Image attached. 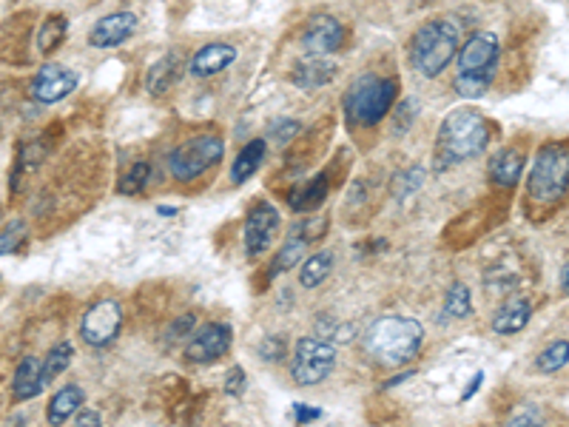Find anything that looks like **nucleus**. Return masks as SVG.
I'll use <instances>...</instances> for the list:
<instances>
[{
	"label": "nucleus",
	"mask_w": 569,
	"mask_h": 427,
	"mask_svg": "<svg viewBox=\"0 0 569 427\" xmlns=\"http://www.w3.org/2000/svg\"><path fill=\"white\" fill-rule=\"evenodd\" d=\"M333 75V66L325 58H308L294 68V83L299 88H319Z\"/></svg>",
	"instance_id": "nucleus-22"
},
{
	"label": "nucleus",
	"mask_w": 569,
	"mask_h": 427,
	"mask_svg": "<svg viewBox=\"0 0 569 427\" xmlns=\"http://www.w3.org/2000/svg\"><path fill=\"white\" fill-rule=\"evenodd\" d=\"M245 390V370L242 368H230L228 379H225V394L228 396H242Z\"/></svg>",
	"instance_id": "nucleus-34"
},
{
	"label": "nucleus",
	"mask_w": 569,
	"mask_h": 427,
	"mask_svg": "<svg viewBox=\"0 0 569 427\" xmlns=\"http://www.w3.org/2000/svg\"><path fill=\"white\" fill-rule=\"evenodd\" d=\"M279 231V211L268 203H259L251 208L245 220V251L248 257H259L271 248Z\"/></svg>",
	"instance_id": "nucleus-10"
},
{
	"label": "nucleus",
	"mask_w": 569,
	"mask_h": 427,
	"mask_svg": "<svg viewBox=\"0 0 569 427\" xmlns=\"http://www.w3.org/2000/svg\"><path fill=\"white\" fill-rule=\"evenodd\" d=\"M66 38V17H49L38 32V51L41 55H51Z\"/></svg>",
	"instance_id": "nucleus-27"
},
{
	"label": "nucleus",
	"mask_w": 569,
	"mask_h": 427,
	"mask_svg": "<svg viewBox=\"0 0 569 427\" xmlns=\"http://www.w3.org/2000/svg\"><path fill=\"white\" fill-rule=\"evenodd\" d=\"M225 154V142L213 134H200L194 140H185L183 146H176L171 159H168V171L176 183H191L203 177L208 168H213Z\"/></svg>",
	"instance_id": "nucleus-6"
},
{
	"label": "nucleus",
	"mask_w": 569,
	"mask_h": 427,
	"mask_svg": "<svg viewBox=\"0 0 569 427\" xmlns=\"http://www.w3.org/2000/svg\"><path fill=\"white\" fill-rule=\"evenodd\" d=\"M294 413L299 416V419H296L299 424L313 422V419H319V416H322V411H319V407H305V404H296V407H294Z\"/></svg>",
	"instance_id": "nucleus-38"
},
{
	"label": "nucleus",
	"mask_w": 569,
	"mask_h": 427,
	"mask_svg": "<svg viewBox=\"0 0 569 427\" xmlns=\"http://www.w3.org/2000/svg\"><path fill=\"white\" fill-rule=\"evenodd\" d=\"M149 177H151V166H149V163H134V166L126 171V177H122L120 191H122V194H140L142 188H146Z\"/></svg>",
	"instance_id": "nucleus-32"
},
{
	"label": "nucleus",
	"mask_w": 569,
	"mask_h": 427,
	"mask_svg": "<svg viewBox=\"0 0 569 427\" xmlns=\"http://www.w3.org/2000/svg\"><path fill=\"white\" fill-rule=\"evenodd\" d=\"M265 151H268V142H265V140H251V142H248V146L234 159V168H230V180H234V183H248V180H251V177L262 166Z\"/></svg>",
	"instance_id": "nucleus-21"
},
{
	"label": "nucleus",
	"mask_w": 569,
	"mask_h": 427,
	"mask_svg": "<svg viewBox=\"0 0 569 427\" xmlns=\"http://www.w3.org/2000/svg\"><path fill=\"white\" fill-rule=\"evenodd\" d=\"M569 365V342H553V345H546L541 353H538V359H536V368L541 373H558L561 368Z\"/></svg>",
	"instance_id": "nucleus-28"
},
{
	"label": "nucleus",
	"mask_w": 569,
	"mask_h": 427,
	"mask_svg": "<svg viewBox=\"0 0 569 427\" xmlns=\"http://www.w3.org/2000/svg\"><path fill=\"white\" fill-rule=\"evenodd\" d=\"M194 325H197V316H194V313H185V316H180V319H176V323L171 325V333H168V340L171 342H176V340H180V336H185Z\"/></svg>",
	"instance_id": "nucleus-36"
},
{
	"label": "nucleus",
	"mask_w": 569,
	"mask_h": 427,
	"mask_svg": "<svg viewBox=\"0 0 569 427\" xmlns=\"http://www.w3.org/2000/svg\"><path fill=\"white\" fill-rule=\"evenodd\" d=\"M424 342V328L407 316H382L365 333V350L379 365L399 368L413 362Z\"/></svg>",
	"instance_id": "nucleus-1"
},
{
	"label": "nucleus",
	"mask_w": 569,
	"mask_h": 427,
	"mask_svg": "<svg viewBox=\"0 0 569 427\" xmlns=\"http://www.w3.org/2000/svg\"><path fill=\"white\" fill-rule=\"evenodd\" d=\"M399 95V86L387 77H376V75H365L356 80L348 95H345V114L356 126H376V123L390 112Z\"/></svg>",
	"instance_id": "nucleus-4"
},
{
	"label": "nucleus",
	"mask_w": 569,
	"mask_h": 427,
	"mask_svg": "<svg viewBox=\"0 0 569 427\" xmlns=\"http://www.w3.org/2000/svg\"><path fill=\"white\" fill-rule=\"evenodd\" d=\"M137 26V17L131 12H114V14H105L92 26L88 32V43L95 49H114L120 43H126V38L134 32Z\"/></svg>",
	"instance_id": "nucleus-14"
},
{
	"label": "nucleus",
	"mask_w": 569,
	"mask_h": 427,
	"mask_svg": "<svg viewBox=\"0 0 569 427\" xmlns=\"http://www.w3.org/2000/svg\"><path fill=\"white\" fill-rule=\"evenodd\" d=\"M282 348H284V340H279V336H271V340H265L259 345V353H262V359L276 362L279 356H282Z\"/></svg>",
	"instance_id": "nucleus-35"
},
{
	"label": "nucleus",
	"mask_w": 569,
	"mask_h": 427,
	"mask_svg": "<svg viewBox=\"0 0 569 427\" xmlns=\"http://www.w3.org/2000/svg\"><path fill=\"white\" fill-rule=\"evenodd\" d=\"M29 228L23 220H9L4 228H0V254H14L21 242L26 240Z\"/></svg>",
	"instance_id": "nucleus-31"
},
{
	"label": "nucleus",
	"mask_w": 569,
	"mask_h": 427,
	"mask_svg": "<svg viewBox=\"0 0 569 427\" xmlns=\"http://www.w3.org/2000/svg\"><path fill=\"white\" fill-rule=\"evenodd\" d=\"M444 311H447L450 316L456 319H465L473 305H470V288L465 282H453L450 285V291H447V302H444Z\"/></svg>",
	"instance_id": "nucleus-30"
},
{
	"label": "nucleus",
	"mask_w": 569,
	"mask_h": 427,
	"mask_svg": "<svg viewBox=\"0 0 569 427\" xmlns=\"http://www.w3.org/2000/svg\"><path fill=\"white\" fill-rule=\"evenodd\" d=\"M296 132H299V123L288 120V126H274V132H271V140H276L279 146H284V142H288V140H291Z\"/></svg>",
	"instance_id": "nucleus-37"
},
{
	"label": "nucleus",
	"mask_w": 569,
	"mask_h": 427,
	"mask_svg": "<svg viewBox=\"0 0 569 427\" xmlns=\"http://www.w3.org/2000/svg\"><path fill=\"white\" fill-rule=\"evenodd\" d=\"M122 325V308L114 299H100L92 308L86 311L83 323H80V336L95 348H105L109 342L117 340Z\"/></svg>",
	"instance_id": "nucleus-8"
},
{
	"label": "nucleus",
	"mask_w": 569,
	"mask_h": 427,
	"mask_svg": "<svg viewBox=\"0 0 569 427\" xmlns=\"http://www.w3.org/2000/svg\"><path fill=\"white\" fill-rule=\"evenodd\" d=\"M569 188V146L549 142L529 171V197L536 203H558Z\"/></svg>",
	"instance_id": "nucleus-5"
},
{
	"label": "nucleus",
	"mask_w": 569,
	"mask_h": 427,
	"mask_svg": "<svg viewBox=\"0 0 569 427\" xmlns=\"http://www.w3.org/2000/svg\"><path fill=\"white\" fill-rule=\"evenodd\" d=\"M458 75H473V71H495L498 63V38L492 32H475L456 55Z\"/></svg>",
	"instance_id": "nucleus-12"
},
{
	"label": "nucleus",
	"mask_w": 569,
	"mask_h": 427,
	"mask_svg": "<svg viewBox=\"0 0 569 427\" xmlns=\"http://www.w3.org/2000/svg\"><path fill=\"white\" fill-rule=\"evenodd\" d=\"M71 427H100V413L97 411H80V416L75 419Z\"/></svg>",
	"instance_id": "nucleus-39"
},
{
	"label": "nucleus",
	"mask_w": 569,
	"mask_h": 427,
	"mask_svg": "<svg viewBox=\"0 0 569 427\" xmlns=\"http://www.w3.org/2000/svg\"><path fill=\"white\" fill-rule=\"evenodd\" d=\"M83 399H86V394H83L80 385H66V387H60L58 394L49 399V407H46L49 424L51 427H60L66 419H71V416L80 411Z\"/></svg>",
	"instance_id": "nucleus-19"
},
{
	"label": "nucleus",
	"mask_w": 569,
	"mask_h": 427,
	"mask_svg": "<svg viewBox=\"0 0 569 427\" xmlns=\"http://www.w3.org/2000/svg\"><path fill=\"white\" fill-rule=\"evenodd\" d=\"M313 240H316V237L311 234V223L296 225V228L291 231V237L284 240V245H282V251L276 254L274 265H271V277H276V274H282V271H291L299 259H305L308 245H311Z\"/></svg>",
	"instance_id": "nucleus-16"
},
{
	"label": "nucleus",
	"mask_w": 569,
	"mask_h": 427,
	"mask_svg": "<svg viewBox=\"0 0 569 427\" xmlns=\"http://www.w3.org/2000/svg\"><path fill=\"white\" fill-rule=\"evenodd\" d=\"M529 316H532V305H529L527 299H510L507 305H501V308L495 311V316H492V331L498 336L519 333V331L527 328Z\"/></svg>",
	"instance_id": "nucleus-18"
},
{
	"label": "nucleus",
	"mask_w": 569,
	"mask_h": 427,
	"mask_svg": "<svg viewBox=\"0 0 569 427\" xmlns=\"http://www.w3.org/2000/svg\"><path fill=\"white\" fill-rule=\"evenodd\" d=\"M174 77H176V60L163 58V60H159V63L149 71L146 88H149V92H151L154 97H159V95H166L168 88L174 86Z\"/></svg>",
	"instance_id": "nucleus-25"
},
{
	"label": "nucleus",
	"mask_w": 569,
	"mask_h": 427,
	"mask_svg": "<svg viewBox=\"0 0 569 427\" xmlns=\"http://www.w3.org/2000/svg\"><path fill=\"white\" fill-rule=\"evenodd\" d=\"M436 146L438 168H447L453 163H461V159H473L490 146V123L475 109H456L444 117Z\"/></svg>",
	"instance_id": "nucleus-2"
},
{
	"label": "nucleus",
	"mask_w": 569,
	"mask_h": 427,
	"mask_svg": "<svg viewBox=\"0 0 569 427\" xmlns=\"http://www.w3.org/2000/svg\"><path fill=\"white\" fill-rule=\"evenodd\" d=\"M237 60V49L230 43H208L203 46L191 60V75L194 77H213L222 68H228Z\"/></svg>",
	"instance_id": "nucleus-15"
},
{
	"label": "nucleus",
	"mask_w": 569,
	"mask_h": 427,
	"mask_svg": "<svg viewBox=\"0 0 569 427\" xmlns=\"http://www.w3.org/2000/svg\"><path fill=\"white\" fill-rule=\"evenodd\" d=\"M458 51V26L453 21L424 23L411 46V63L421 77H438Z\"/></svg>",
	"instance_id": "nucleus-3"
},
{
	"label": "nucleus",
	"mask_w": 569,
	"mask_h": 427,
	"mask_svg": "<svg viewBox=\"0 0 569 427\" xmlns=\"http://www.w3.org/2000/svg\"><path fill=\"white\" fill-rule=\"evenodd\" d=\"M71 356H75V350H71V342H60V345L51 348V353L46 356V362H43V379H46V385L55 379V377H60V373L71 365Z\"/></svg>",
	"instance_id": "nucleus-29"
},
{
	"label": "nucleus",
	"mask_w": 569,
	"mask_h": 427,
	"mask_svg": "<svg viewBox=\"0 0 569 427\" xmlns=\"http://www.w3.org/2000/svg\"><path fill=\"white\" fill-rule=\"evenodd\" d=\"M482 382H484V377H482V373H475V377H473V382L465 387V394H461V402H470V399L475 396V390L482 387Z\"/></svg>",
	"instance_id": "nucleus-40"
},
{
	"label": "nucleus",
	"mask_w": 569,
	"mask_h": 427,
	"mask_svg": "<svg viewBox=\"0 0 569 427\" xmlns=\"http://www.w3.org/2000/svg\"><path fill=\"white\" fill-rule=\"evenodd\" d=\"M333 271V254L328 251H319L313 257H308L305 262H302V271H299V282L302 288H319Z\"/></svg>",
	"instance_id": "nucleus-24"
},
{
	"label": "nucleus",
	"mask_w": 569,
	"mask_h": 427,
	"mask_svg": "<svg viewBox=\"0 0 569 427\" xmlns=\"http://www.w3.org/2000/svg\"><path fill=\"white\" fill-rule=\"evenodd\" d=\"M345 43V26L330 14H313L302 32V46L311 58H330Z\"/></svg>",
	"instance_id": "nucleus-9"
},
{
	"label": "nucleus",
	"mask_w": 569,
	"mask_h": 427,
	"mask_svg": "<svg viewBox=\"0 0 569 427\" xmlns=\"http://www.w3.org/2000/svg\"><path fill=\"white\" fill-rule=\"evenodd\" d=\"M336 365V348L333 342L319 340V336H305L299 340L294 348V359H291V377L296 385L311 387L319 385L330 377V370Z\"/></svg>",
	"instance_id": "nucleus-7"
},
{
	"label": "nucleus",
	"mask_w": 569,
	"mask_h": 427,
	"mask_svg": "<svg viewBox=\"0 0 569 427\" xmlns=\"http://www.w3.org/2000/svg\"><path fill=\"white\" fill-rule=\"evenodd\" d=\"M228 348H230V328L222 323H211L191 336L188 359L197 365H211V362H217L220 356H225Z\"/></svg>",
	"instance_id": "nucleus-13"
},
{
	"label": "nucleus",
	"mask_w": 569,
	"mask_h": 427,
	"mask_svg": "<svg viewBox=\"0 0 569 427\" xmlns=\"http://www.w3.org/2000/svg\"><path fill=\"white\" fill-rule=\"evenodd\" d=\"M43 387H46L43 362L34 359V356H26V359H21V365L14 368V377H12V394H14V399H21V402L34 399Z\"/></svg>",
	"instance_id": "nucleus-17"
},
{
	"label": "nucleus",
	"mask_w": 569,
	"mask_h": 427,
	"mask_svg": "<svg viewBox=\"0 0 569 427\" xmlns=\"http://www.w3.org/2000/svg\"><path fill=\"white\" fill-rule=\"evenodd\" d=\"M325 197H328V177L319 174L308 186H302L291 194V208L294 211H313L325 203Z\"/></svg>",
	"instance_id": "nucleus-23"
},
{
	"label": "nucleus",
	"mask_w": 569,
	"mask_h": 427,
	"mask_svg": "<svg viewBox=\"0 0 569 427\" xmlns=\"http://www.w3.org/2000/svg\"><path fill=\"white\" fill-rule=\"evenodd\" d=\"M492 83V71H473V75H458L453 88L458 97L473 100V97H482Z\"/></svg>",
	"instance_id": "nucleus-26"
},
{
	"label": "nucleus",
	"mask_w": 569,
	"mask_h": 427,
	"mask_svg": "<svg viewBox=\"0 0 569 427\" xmlns=\"http://www.w3.org/2000/svg\"><path fill=\"white\" fill-rule=\"evenodd\" d=\"M159 214H163V217H171V214H176V208H159Z\"/></svg>",
	"instance_id": "nucleus-42"
},
{
	"label": "nucleus",
	"mask_w": 569,
	"mask_h": 427,
	"mask_svg": "<svg viewBox=\"0 0 569 427\" xmlns=\"http://www.w3.org/2000/svg\"><path fill=\"white\" fill-rule=\"evenodd\" d=\"M504 427H544V416L536 404H521L519 411H512Z\"/></svg>",
	"instance_id": "nucleus-33"
},
{
	"label": "nucleus",
	"mask_w": 569,
	"mask_h": 427,
	"mask_svg": "<svg viewBox=\"0 0 569 427\" xmlns=\"http://www.w3.org/2000/svg\"><path fill=\"white\" fill-rule=\"evenodd\" d=\"M561 291L569 296V262L564 265V271H561Z\"/></svg>",
	"instance_id": "nucleus-41"
},
{
	"label": "nucleus",
	"mask_w": 569,
	"mask_h": 427,
	"mask_svg": "<svg viewBox=\"0 0 569 427\" xmlns=\"http://www.w3.org/2000/svg\"><path fill=\"white\" fill-rule=\"evenodd\" d=\"M521 171H524V154L521 151H515V149H504V151H498L492 157V163H490V177H492V183L495 186H501V188H512L515 183L521 180Z\"/></svg>",
	"instance_id": "nucleus-20"
},
{
	"label": "nucleus",
	"mask_w": 569,
	"mask_h": 427,
	"mask_svg": "<svg viewBox=\"0 0 569 427\" xmlns=\"http://www.w3.org/2000/svg\"><path fill=\"white\" fill-rule=\"evenodd\" d=\"M77 88V75L60 63H46L32 80V97L38 103H58Z\"/></svg>",
	"instance_id": "nucleus-11"
}]
</instances>
